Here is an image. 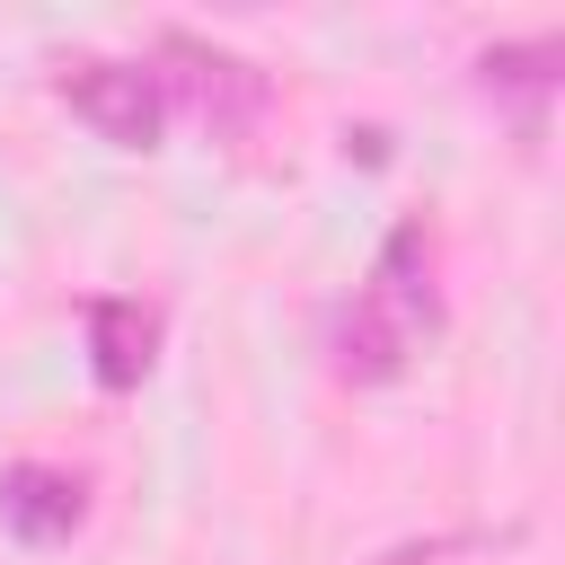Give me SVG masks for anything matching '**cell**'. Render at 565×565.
Masks as SVG:
<instances>
[{
	"label": "cell",
	"mask_w": 565,
	"mask_h": 565,
	"mask_svg": "<svg viewBox=\"0 0 565 565\" xmlns=\"http://www.w3.org/2000/svg\"><path fill=\"white\" fill-rule=\"evenodd\" d=\"M62 97H71L79 124H97V132L124 141V150H150V141H159V115H168L159 71H141V62H71V71H62Z\"/></svg>",
	"instance_id": "cell-2"
},
{
	"label": "cell",
	"mask_w": 565,
	"mask_h": 565,
	"mask_svg": "<svg viewBox=\"0 0 565 565\" xmlns=\"http://www.w3.org/2000/svg\"><path fill=\"white\" fill-rule=\"evenodd\" d=\"M79 512H88L79 477H62V468H0V521L18 539H35V547L44 539H71Z\"/></svg>",
	"instance_id": "cell-4"
},
{
	"label": "cell",
	"mask_w": 565,
	"mask_h": 565,
	"mask_svg": "<svg viewBox=\"0 0 565 565\" xmlns=\"http://www.w3.org/2000/svg\"><path fill=\"white\" fill-rule=\"evenodd\" d=\"M150 344H159V318L141 300H88V353H97V380L106 388H132L150 371Z\"/></svg>",
	"instance_id": "cell-5"
},
{
	"label": "cell",
	"mask_w": 565,
	"mask_h": 565,
	"mask_svg": "<svg viewBox=\"0 0 565 565\" xmlns=\"http://www.w3.org/2000/svg\"><path fill=\"white\" fill-rule=\"evenodd\" d=\"M424 327H433V247H424V230H397L380 247V274L353 291V309L335 327L344 380H397Z\"/></svg>",
	"instance_id": "cell-1"
},
{
	"label": "cell",
	"mask_w": 565,
	"mask_h": 565,
	"mask_svg": "<svg viewBox=\"0 0 565 565\" xmlns=\"http://www.w3.org/2000/svg\"><path fill=\"white\" fill-rule=\"evenodd\" d=\"M547 62H556V44H503V53H486L477 71H486V88H547V79H556Z\"/></svg>",
	"instance_id": "cell-6"
},
{
	"label": "cell",
	"mask_w": 565,
	"mask_h": 565,
	"mask_svg": "<svg viewBox=\"0 0 565 565\" xmlns=\"http://www.w3.org/2000/svg\"><path fill=\"white\" fill-rule=\"evenodd\" d=\"M159 53L177 62V79H185V97L203 106V124H221V132L256 124V106H265V71H247L238 53H221V44H194V35H168Z\"/></svg>",
	"instance_id": "cell-3"
}]
</instances>
